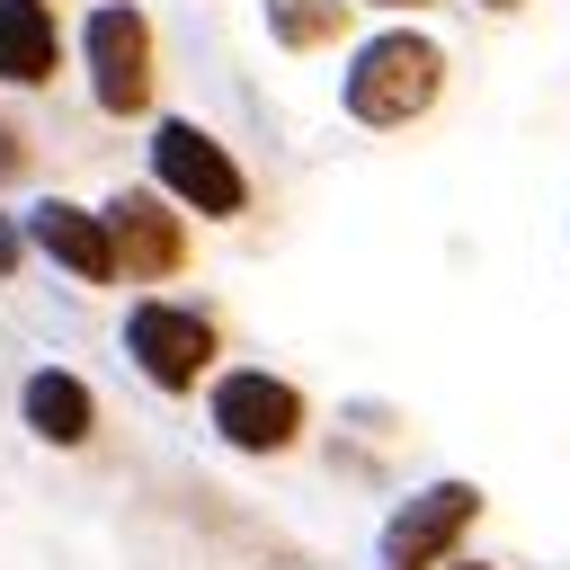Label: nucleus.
I'll return each instance as SVG.
<instances>
[{
	"mask_svg": "<svg viewBox=\"0 0 570 570\" xmlns=\"http://www.w3.org/2000/svg\"><path fill=\"white\" fill-rule=\"evenodd\" d=\"M303 392L285 383V374H267V365H232L223 383H214V428H223V445H240V454H285L294 436H303Z\"/></svg>",
	"mask_w": 570,
	"mask_h": 570,
	"instance_id": "obj_6",
	"label": "nucleus"
},
{
	"mask_svg": "<svg viewBox=\"0 0 570 570\" xmlns=\"http://www.w3.org/2000/svg\"><path fill=\"white\" fill-rule=\"evenodd\" d=\"M125 356L142 365V383H160V392H196V383L214 374L223 338H214V321L187 312V303H134V312H125Z\"/></svg>",
	"mask_w": 570,
	"mask_h": 570,
	"instance_id": "obj_4",
	"label": "nucleus"
},
{
	"mask_svg": "<svg viewBox=\"0 0 570 570\" xmlns=\"http://www.w3.org/2000/svg\"><path fill=\"white\" fill-rule=\"evenodd\" d=\"M18 410H27V428H36L45 445H89V428H98L89 383H80V374H62V365H36V374H27V392H18Z\"/></svg>",
	"mask_w": 570,
	"mask_h": 570,
	"instance_id": "obj_10",
	"label": "nucleus"
},
{
	"mask_svg": "<svg viewBox=\"0 0 570 570\" xmlns=\"http://www.w3.org/2000/svg\"><path fill=\"white\" fill-rule=\"evenodd\" d=\"M338 27H347V0H267V36H276L285 53L338 45Z\"/></svg>",
	"mask_w": 570,
	"mask_h": 570,
	"instance_id": "obj_11",
	"label": "nucleus"
},
{
	"mask_svg": "<svg viewBox=\"0 0 570 570\" xmlns=\"http://www.w3.org/2000/svg\"><path fill=\"white\" fill-rule=\"evenodd\" d=\"M481 9H525V0H481Z\"/></svg>",
	"mask_w": 570,
	"mask_h": 570,
	"instance_id": "obj_16",
	"label": "nucleus"
},
{
	"mask_svg": "<svg viewBox=\"0 0 570 570\" xmlns=\"http://www.w3.org/2000/svg\"><path fill=\"white\" fill-rule=\"evenodd\" d=\"M27 240H36L53 267H71L80 285H116V276H125V258H116V232H107V214H89V205H62V196H45V205L27 214Z\"/></svg>",
	"mask_w": 570,
	"mask_h": 570,
	"instance_id": "obj_8",
	"label": "nucleus"
},
{
	"mask_svg": "<svg viewBox=\"0 0 570 570\" xmlns=\"http://www.w3.org/2000/svg\"><path fill=\"white\" fill-rule=\"evenodd\" d=\"M445 570H490V561H445Z\"/></svg>",
	"mask_w": 570,
	"mask_h": 570,
	"instance_id": "obj_15",
	"label": "nucleus"
},
{
	"mask_svg": "<svg viewBox=\"0 0 570 570\" xmlns=\"http://www.w3.org/2000/svg\"><path fill=\"white\" fill-rule=\"evenodd\" d=\"M18 249H27V240H18V223L0 214V276H18Z\"/></svg>",
	"mask_w": 570,
	"mask_h": 570,
	"instance_id": "obj_13",
	"label": "nucleus"
},
{
	"mask_svg": "<svg viewBox=\"0 0 570 570\" xmlns=\"http://www.w3.org/2000/svg\"><path fill=\"white\" fill-rule=\"evenodd\" d=\"M365 9H436V0H365Z\"/></svg>",
	"mask_w": 570,
	"mask_h": 570,
	"instance_id": "obj_14",
	"label": "nucleus"
},
{
	"mask_svg": "<svg viewBox=\"0 0 570 570\" xmlns=\"http://www.w3.org/2000/svg\"><path fill=\"white\" fill-rule=\"evenodd\" d=\"M18 169H27V134H9V125H0V178H18Z\"/></svg>",
	"mask_w": 570,
	"mask_h": 570,
	"instance_id": "obj_12",
	"label": "nucleus"
},
{
	"mask_svg": "<svg viewBox=\"0 0 570 570\" xmlns=\"http://www.w3.org/2000/svg\"><path fill=\"white\" fill-rule=\"evenodd\" d=\"M151 178H160V196H178V205L205 214V223L249 214V178H240V160H232L205 125H187V116H160V134H151Z\"/></svg>",
	"mask_w": 570,
	"mask_h": 570,
	"instance_id": "obj_2",
	"label": "nucleus"
},
{
	"mask_svg": "<svg viewBox=\"0 0 570 570\" xmlns=\"http://www.w3.org/2000/svg\"><path fill=\"white\" fill-rule=\"evenodd\" d=\"M472 525H481V490H472V481H428V490H410V499L392 508V525H383V570H445Z\"/></svg>",
	"mask_w": 570,
	"mask_h": 570,
	"instance_id": "obj_5",
	"label": "nucleus"
},
{
	"mask_svg": "<svg viewBox=\"0 0 570 570\" xmlns=\"http://www.w3.org/2000/svg\"><path fill=\"white\" fill-rule=\"evenodd\" d=\"M107 232H116L125 276H142V285H160V276H178V267H187V223H178L151 187H125V196L107 205Z\"/></svg>",
	"mask_w": 570,
	"mask_h": 570,
	"instance_id": "obj_7",
	"label": "nucleus"
},
{
	"mask_svg": "<svg viewBox=\"0 0 570 570\" xmlns=\"http://www.w3.org/2000/svg\"><path fill=\"white\" fill-rule=\"evenodd\" d=\"M80 53H89V98L107 116H142L160 71H151V18L134 0H98L89 27H80Z\"/></svg>",
	"mask_w": 570,
	"mask_h": 570,
	"instance_id": "obj_3",
	"label": "nucleus"
},
{
	"mask_svg": "<svg viewBox=\"0 0 570 570\" xmlns=\"http://www.w3.org/2000/svg\"><path fill=\"white\" fill-rule=\"evenodd\" d=\"M338 98H347V116H356V125L401 134V125H419V116L445 98V45H436V36H419V27H383V36H365V45L347 53Z\"/></svg>",
	"mask_w": 570,
	"mask_h": 570,
	"instance_id": "obj_1",
	"label": "nucleus"
},
{
	"mask_svg": "<svg viewBox=\"0 0 570 570\" xmlns=\"http://www.w3.org/2000/svg\"><path fill=\"white\" fill-rule=\"evenodd\" d=\"M62 71V18L53 0H0V80L9 89H45Z\"/></svg>",
	"mask_w": 570,
	"mask_h": 570,
	"instance_id": "obj_9",
	"label": "nucleus"
}]
</instances>
